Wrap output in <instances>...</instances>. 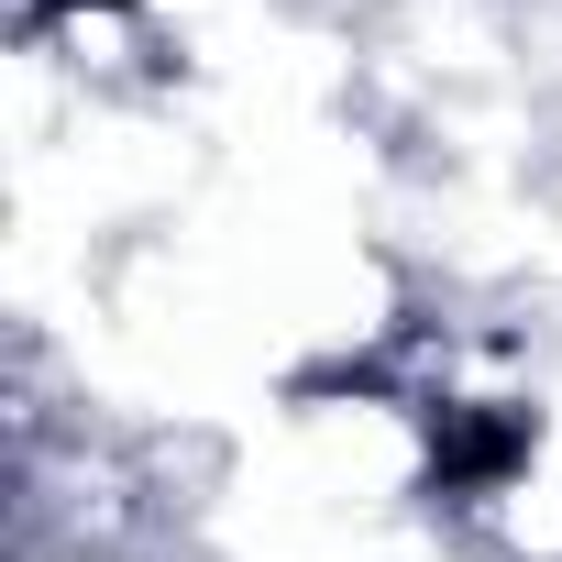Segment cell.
<instances>
[{
	"instance_id": "obj_1",
	"label": "cell",
	"mask_w": 562,
	"mask_h": 562,
	"mask_svg": "<svg viewBox=\"0 0 562 562\" xmlns=\"http://www.w3.org/2000/svg\"><path fill=\"white\" fill-rule=\"evenodd\" d=\"M529 299H562V155L540 177V232H529Z\"/></svg>"
},
{
	"instance_id": "obj_2",
	"label": "cell",
	"mask_w": 562,
	"mask_h": 562,
	"mask_svg": "<svg viewBox=\"0 0 562 562\" xmlns=\"http://www.w3.org/2000/svg\"><path fill=\"white\" fill-rule=\"evenodd\" d=\"M12 562H166V551H133V540H45V551H12Z\"/></svg>"
},
{
	"instance_id": "obj_3",
	"label": "cell",
	"mask_w": 562,
	"mask_h": 562,
	"mask_svg": "<svg viewBox=\"0 0 562 562\" xmlns=\"http://www.w3.org/2000/svg\"><path fill=\"white\" fill-rule=\"evenodd\" d=\"M310 12H353L364 34H386V23H408V12H430V0H310Z\"/></svg>"
}]
</instances>
